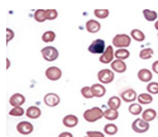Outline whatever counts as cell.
Wrapping results in <instances>:
<instances>
[{"mask_svg": "<svg viewBox=\"0 0 158 137\" xmlns=\"http://www.w3.org/2000/svg\"><path fill=\"white\" fill-rule=\"evenodd\" d=\"M103 132H104V134H106V135H110V136L115 135V134L118 133L117 125H115V124H113V123L106 124V126H104V128H103Z\"/></svg>", "mask_w": 158, "mask_h": 137, "instance_id": "4316f807", "label": "cell"}, {"mask_svg": "<svg viewBox=\"0 0 158 137\" xmlns=\"http://www.w3.org/2000/svg\"><path fill=\"white\" fill-rule=\"evenodd\" d=\"M157 36H158V34H157Z\"/></svg>", "mask_w": 158, "mask_h": 137, "instance_id": "7bdbcfd3", "label": "cell"}, {"mask_svg": "<svg viewBox=\"0 0 158 137\" xmlns=\"http://www.w3.org/2000/svg\"><path fill=\"white\" fill-rule=\"evenodd\" d=\"M153 55H154L153 49H151V47H145V49L141 50L139 56L142 60H149V59H151L153 57Z\"/></svg>", "mask_w": 158, "mask_h": 137, "instance_id": "484cf974", "label": "cell"}, {"mask_svg": "<svg viewBox=\"0 0 158 137\" xmlns=\"http://www.w3.org/2000/svg\"><path fill=\"white\" fill-rule=\"evenodd\" d=\"M26 101V98L23 94L21 93H15L10 96V104L13 107H17V106H22Z\"/></svg>", "mask_w": 158, "mask_h": 137, "instance_id": "4fadbf2b", "label": "cell"}, {"mask_svg": "<svg viewBox=\"0 0 158 137\" xmlns=\"http://www.w3.org/2000/svg\"><path fill=\"white\" fill-rule=\"evenodd\" d=\"M120 98L126 103H133L138 99V94H136V92L133 90V89L129 88L122 92L120 95Z\"/></svg>", "mask_w": 158, "mask_h": 137, "instance_id": "9c48e42d", "label": "cell"}, {"mask_svg": "<svg viewBox=\"0 0 158 137\" xmlns=\"http://www.w3.org/2000/svg\"><path fill=\"white\" fill-rule=\"evenodd\" d=\"M26 115H27V118L31 119V120H36V119H38L41 115V111L38 106H29L27 111H26Z\"/></svg>", "mask_w": 158, "mask_h": 137, "instance_id": "e0dca14e", "label": "cell"}, {"mask_svg": "<svg viewBox=\"0 0 158 137\" xmlns=\"http://www.w3.org/2000/svg\"><path fill=\"white\" fill-rule=\"evenodd\" d=\"M131 128H132V130L135 131V133L143 134V133H146L150 129V124H149L148 122L144 121L143 119L139 118V119H135V120L132 122Z\"/></svg>", "mask_w": 158, "mask_h": 137, "instance_id": "8992f818", "label": "cell"}, {"mask_svg": "<svg viewBox=\"0 0 158 137\" xmlns=\"http://www.w3.org/2000/svg\"><path fill=\"white\" fill-rule=\"evenodd\" d=\"M106 49V41L101 38H97V39L93 40L90 46H88L89 53L94 54V55H102Z\"/></svg>", "mask_w": 158, "mask_h": 137, "instance_id": "277c9868", "label": "cell"}, {"mask_svg": "<svg viewBox=\"0 0 158 137\" xmlns=\"http://www.w3.org/2000/svg\"><path fill=\"white\" fill-rule=\"evenodd\" d=\"M113 46L117 49H127L131 43V38L129 35L122 33V34H117L115 35L114 38L112 40Z\"/></svg>", "mask_w": 158, "mask_h": 137, "instance_id": "7a4b0ae2", "label": "cell"}, {"mask_svg": "<svg viewBox=\"0 0 158 137\" xmlns=\"http://www.w3.org/2000/svg\"><path fill=\"white\" fill-rule=\"evenodd\" d=\"M154 27H155V29H156V30L158 31V20L156 21V22H155V24H154Z\"/></svg>", "mask_w": 158, "mask_h": 137, "instance_id": "60d3db41", "label": "cell"}, {"mask_svg": "<svg viewBox=\"0 0 158 137\" xmlns=\"http://www.w3.org/2000/svg\"><path fill=\"white\" fill-rule=\"evenodd\" d=\"M8 115L10 117H22V115H26V111H24L22 106H17V107H13L10 111V112H8Z\"/></svg>", "mask_w": 158, "mask_h": 137, "instance_id": "4dcf8cb0", "label": "cell"}, {"mask_svg": "<svg viewBox=\"0 0 158 137\" xmlns=\"http://www.w3.org/2000/svg\"><path fill=\"white\" fill-rule=\"evenodd\" d=\"M41 39H43L44 42H46V43L53 42V41L56 39V33L52 30H48L41 35Z\"/></svg>", "mask_w": 158, "mask_h": 137, "instance_id": "83f0119b", "label": "cell"}, {"mask_svg": "<svg viewBox=\"0 0 158 137\" xmlns=\"http://www.w3.org/2000/svg\"><path fill=\"white\" fill-rule=\"evenodd\" d=\"M147 92L151 95H157L158 94V83L157 82H151L147 85Z\"/></svg>", "mask_w": 158, "mask_h": 137, "instance_id": "1f68e13d", "label": "cell"}, {"mask_svg": "<svg viewBox=\"0 0 158 137\" xmlns=\"http://www.w3.org/2000/svg\"><path fill=\"white\" fill-rule=\"evenodd\" d=\"M152 71H153L154 73L158 74V60L153 62V64H152Z\"/></svg>", "mask_w": 158, "mask_h": 137, "instance_id": "74e56055", "label": "cell"}, {"mask_svg": "<svg viewBox=\"0 0 158 137\" xmlns=\"http://www.w3.org/2000/svg\"><path fill=\"white\" fill-rule=\"evenodd\" d=\"M5 33H6V39H5V42H6V46L10 43V41H11L15 38V32L11 30L10 28H6L5 29Z\"/></svg>", "mask_w": 158, "mask_h": 137, "instance_id": "d590c367", "label": "cell"}, {"mask_svg": "<svg viewBox=\"0 0 158 137\" xmlns=\"http://www.w3.org/2000/svg\"><path fill=\"white\" fill-rule=\"evenodd\" d=\"M114 57H115L114 47H113V46H108L106 50H104V53L102 55H100L99 62L102 64H111L114 61Z\"/></svg>", "mask_w": 158, "mask_h": 137, "instance_id": "52a82bcc", "label": "cell"}, {"mask_svg": "<svg viewBox=\"0 0 158 137\" xmlns=\"http://www.w3.org/2000/svg\"><path fill=\"white\" fill-rule=\"evenodd\" d=\"M44 102L47 106L55 107L59 105V103H60V97L56 93H48L44 97Z\"/></svg>", "mask_w": 158, "mask_h": 137, "instance_id": "8fae6325", "label": "cell"}, {"mask_svg": "<svg viewBox=\"0 0 158 137\" xmlns=\"http://www.w3.org/2000/svg\"><path fill=\"white\" fill-rule=\"evenodd\" d=\"M103 118H106V120H108V121H115L119 118V112L118 111L106 108V111H103Z\"/></svg>", "mask_w": 158, "mask_h": 137, "instance_id": "603a6c76", "label": "cell"}, {"mask_svg": "<svg viewBox=\"0 0 158 137\" xmlns=\"http://www.w3.org/2000/svg\"><path fill=\"white\" fill-rule=\"evenodd\" d=\"M130 56V52L127 49H118L115 52V58L118 59V60H126V59L129 58Z\"/></svg>", "mask_w": 158, "mask_h": 137, "instance_id": "cb8c5ba5", "label": "cell"}, {"mask_svg": "<svg viewBox=\"0 0 158 137\" xmlns=\"http://www.w3.org/2000/svg\"><path fill=\"white\" fill-rule=\"evenodd\" d=\"M41 56L48 62H54L59 58V50L55 46H44L40 50Z\"/></svg>", "mask_w": 158, "mask_h": 137, "instance_id": "3957f363", "label": "cell"}, {"mask_svg": "<svg viewBox=\"0 0 158 137\" xmlns=\"http://www.w3.org/2000/svg\"><path fill=\"white\" fill-rule=\"evenodd\" d=\"M81 94L83 97L86 98V99H92V98L94 97L91 87H83L81 89Z\"/></svg>", "mask_w": 158, "mask_h": 137, "instance_id": "d6a6232c", "label": "cell"}, {"mask_svg": "<svg viewBox=\"0 0 158 137\" xmlns=\"http://www.w3.org/2000/svg\"><path fill=\"white\" fill-rule=\"evenodd\" d=\"M143 16L147 21L149 22H154V21L157 20V17L158 14L156 11L154 10H143Z\"/></svg>", "mask_w": 158, "mask_h": 137, "instance_id": "f1b7e54d", "label": "cell"}, {"mask_svg": "<svg viewBox=\"0 0 158 137\" xmlns=\"http://www.w3.org/2000/svg\"><path fill=\"white\" fill-rule=\"evenodd\" d=\"M83 117H84L85 121H87L88 123H94V122H96L103 118V111L100 107L95 106V107H92V108H89L87 111H85Z\"/></svg>", "mask_w": 158, "mask_h": 137, "instance_id": "6da1fadb", "label": "cell"}, {"mask_svg": "<svg viewBox=\"0 0 158 137\" xmlns=\"http://www.w3.org/2000/svg\"><path fill=\"white\" fill-rule=\"evenodd\" d=\"M97 79L100 82V84L109 85L114 80L115 73H114V71H112L111 69H101L100 71H98Z\"/></svg>", "mask_w": 158, "mask_h": 137, "instance_id": "5b68a950", "label": "cell"}, {"mask_svg": "<svg viewBox=\"0 0 158 137\" xmlns=\"http://www.w3.org/2000/svg\"><path fill=\"white\" fill-rule=\"evenodd\" d=\"M62 123L67 128H74L79 124V118L74 115H67L63 118Z\"/></svg>", "mask_w": 158, "mask_h": 137, "instance_id": "2e32d148", "label": "cell"}, {"mask_svg": "<svg viewBox=\"0 0 158 137\" xmlns=\"http://www.w3.org/2000/svg\"><path fill=\"white\" fill-rule=\"evenodd\" d=\"M94 14L98 19H106V18L109 17L110 10H94Z\"/></svg>", "mask_w": 158, "mask_h": 137, "instance_id": "836d02e7", "label": "cell"}, {"mask_svg": "<svg viewBox=\"0 0 158 137\" xmlns=\"http://www.w3.org/2000/svg\"><path fill=\"white\" fill-rule=\"evenodd\" d=\"M87 136L88 137H104V132H100V131H88Z\"/></svg>", "mask_w": 158, "mask_h": 137, "instance_id": "8d00e7d4", "label": "cell"}, {"mask_svg": "<svg viewBox=\"0 0 158 137\" xmlns=\"http://www.w3.org/2000/svg\"><path fill=\"white\" fill-rule=\"evenodd\" d=\"M85 27H86V30H87L89 33L94 34V33H97V32L100 30L101 25L96 20H89L86 22Z\"/></svg>", "mask_w": 158, "mask_h": 137, "instance_id": "9a60e30c", "label": "cell"}, {"mask_svg": "<svg viewBox=\"0 0 158 137\" xmlns=\"http://www.w3.org/2000/svg\"><path fill=\"white\" fill-rule=\"evenodd\" d=\"M121 98L118 96H113L108 100V106L109 108L114 109V111H118L121 106Z\"/></svg>", "mask_w": 158, "mask_h": 137, "instance_id": "ffe728a7", "label": "cell"}, {"mask_svg": "<svg viewBox=\"0 0 158 137\" xmlns=\"http://www.w3.org/2000/svg\"><path fill=\"white\" fill-rule=\"evenodd\" d=\"M34 20L38 23H44L47 21V13L46 10H36L34 13Z\"/></svg>", "mask_w": 158, "mask_h": 137, "instance_id": "f546056e", "label": "cell"}, {"mask_svg": "<svg viewBox=\"0 0 158 137\" xmlns=\"http://www.w3.org/2000/svg\"><path fill=\"white\" fill-rule=\"evenodd\" d=\"M130 37L132 38V39H135V41H138V42H142V41L145 40L146 35L144 32L142 30H139V29H133V30H131L130 32Z\"/></svg>", "mask_w": 158, "mask_h": 137, "instance_id": "7402d4cb", "label": "cell"}, {"mask_svg": "<svg viewBox=\"0 0 158 137\" xmlns=\"http://www.w3.org/2000/svg\"><path fill=\"white\" fill-rule=\"evenodd\" d=\"M17 131L22 135H29L33 132V125L30 122L22 121L17 125Z\"/></svg>", "mask_w": 158, "mask_h": 137, "instance_id": "30bf717a", "label": "cell"}, {"mask_svg": "<svg viewBox=\"0 0 158 137\" xmlns=\"http://www.w3.org/2000/svg\"><path fill=\"white\" fill-rule=\"evenodd\" d=\"M157 117V114H156V111L153 108H147L145 109L144 111H143L142 114V119L146 122H148V123H150V122L154 121L155 118Z\"/></svg>", "mask_w": 158, "mask_h": 137, "instance_id": "d6986e66", "label": "cell"}, {"mask_svg": "<svg viewBox=\"0 0 158 137\" xmlns=\"http://www.w3.org/2000/svg\"><path fill=\"white\" fill-rule=\"evenodd\" d=\"M138 101L139 104L142 105H145V104H151L153 102V96L151 94L147 93H141L138 96Z\"/></svg>", "mask_w": 158, "mask_h": 137, "instance_id": "44dd1931", "label": "cell"}, {"mask_svg": "<svg viewBox=\"0 0 158 137\" xmlns=\"http://www.w3.org/2000/svg\"><path fill=\"white\" fill-rule=\"evenodd\" d=\"M46 76L48 79L52 80V82H57L62 77V71L59 67L51 66L47 68L46 70Z\"/></svg>", "mask_w": 158, "mask_h": 137, "instance_id": "ba28073f", "label": "cell"}, {"mask_svg": "<svg viewBox=\"0 0 158 137\" xmlns=\"http://www.w3.org/2000/svg\"><path fill=\"white\" fill-rule=\"evenodd\" d=\"M138 79L141 80L142 83H146V84L148 83L149 84V83L152 82L153 73H152V71L149 70L148 68H142L138 72Z\"/></svg>", "mask_w": 158, "mask_h": 137, "instance_id": "7c38bea8", "label": "cell"}, {"mask_svg": "<svg viewBox=\"0 0 158 137\" xmlns=\"http://www.w3.org/2000/svg\"><path fill=\"white\" fill-rule=\"evenodd\" d=\"M92 92H93L94 97L101 98L103 97L106 93V89L104 88V86L102 84H94L91 86Z\"/></svg>", "mask_w": 158, "mask_h": 137, "instance_id": "ac0fdd59", "label": "cell"}, {"mask_svg": "<svg viewBox=\"0 0 158 137\" xmlns=\"http://www.w3.org/2000/svg\"><path fill=\"white\" fill-rule=\"evenodd\" d=\"M128 111L130 112L132 115H139L143 114V107H142V104L139 103H131L129 107H128Z\"/></svg>", "mask_w": 158, "mask_h": 137, "instance_id": "d4e9b609", "label": "cell"}, {"mask_svg": "<svg viewBox=\"0 0 158 137\" xmlns=\"http://www.w3.org/2000/svg\"><path fill=\"white\" fill-rule=\"evenodd\" d=\"M85 137H88V136H85Z\"/></svg>", "mask_w": 158, "mask_h": 137, "instance_id": "b9f144b4", "label": "cell"}, {"mask_svg": "<svg viewBox=\"0 0 158 137\" xmlns=\"http://www.w3.org/2000/svg\"><path fill=\"white\" fill-rule=\"evenodd\" d=\"M46 13H47V19L48 20L52 21V20L57 19L58 11L56 10H46Z\"/></svg>", "mask_w": 158, "mask_h": 137, "instance_id": "e575fe53", "label": "cell"}, {"mask_svg": "<svg viewBox=\"0 0 158 137\" xmlns=\"http://www.w3.org/2000/svg\"><path fill=\"white\" fill-rule=\"evenodd\" d=\"M58 137H73V135L70 132H62L59 134Z\"/></svg>", "mask_w": 158, "mask_h": 137, "instance_id": "f35d334b", "label": "cell"}, {"mask_svg": "<svg viewBox=\"0 0 158 137\" xmlns=\"http://www.w3.org/2000/svg\"><path fill=\"white\" fill-rule=\"evenodd\" d=\"M111 68L113 71H115L117 73H124L127 69V65L124 61L116 59L111 63Z\"/></svg>", "mask_w": 158, "mask_h": 137, "instance_id": "5bb4252c", "label": "cell"}, {"mask_svg": "<svg viewBox=\"0 0 158 137\" xmlns=\"http://www.w3.org/2000/svg\"><path fill=\"white\" fill-rule=\"evenodd\" d=\"M6 66H5V68H6V69H8V68H10V59L8 58H6Z\"/></svg>", "mask_w": 158, "mask_h": 137, "instance_id": "ab89813d", "label": "cell"}]
</instances>
